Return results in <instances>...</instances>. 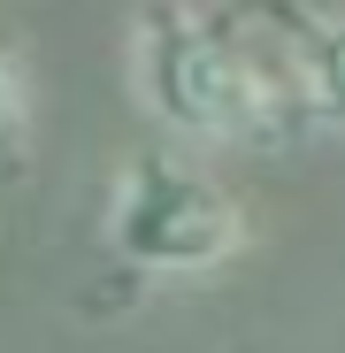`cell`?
I'll return each instance as SVG.
<instances>
[{"instance_id": "1", "label": "cell", "mask_w": 345, "mask_h": 353, "mask_svg": "<svg viewBox=\"0 0 345 353\" xmlns=\"http://www.w3.org/2000/svg\"><path fill=\"white\" fill-rule=\"evenodd\" d=\"M138 92L177 139L200 146L269 139L284 131V108H292V85L269 70L253 39L192 8H154L138 23Z\"/></svg>"}, {"instance_id": "3", "label": "cell", "mask_w": 345, "mask_h": 353, "mask_svg": "<svg viewBox=\"0 0 345 353\" xmlns=\"http://www.w3.org/2000/svg\"><path fill=\"white\" fill-rule=\"evenodd\" d=\"M300 31V85L322 115L345 123V23H292Z\"/></svg>"}, {"instance_id": "4", "label": "cell", "mask_w": 345, "mask_h": 353, "mask_svg": "<svg viewBox=\"0 0 345 353\" xmlns=\"http://www.w3.org/2000/svg\"><path fill=\"white\" fill-rule=\"evenodd\" d=\"M16 131H23V77H16L8 54H0V154L16 146Z\"/></svg>"}, {"instance_id": "2", "label": "cell", "mask_w": 345, "mask_h": 353, "mask_svg": "<svg viewBox=\"0 0 345 353\" xmlns=\"http://www.w3.org/2000/svg\"><path fill=\"white\" fill-rule=\"evenodd\" d=\"M107 246L154 276H200L246 246V208L230 200L222 176L177 154H138L107 192Z\"/></svg>"}]
</instances>
